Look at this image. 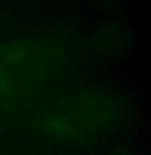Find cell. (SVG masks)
I'll list each match as a JSON object with an SVG mask.
<instances>
[]
</instances>
